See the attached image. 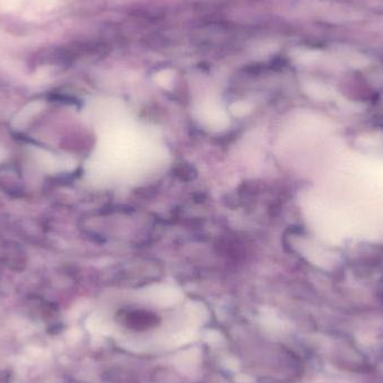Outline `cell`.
I'll return each instance as SVG.
<instances>
[{
	"label": "cell",
	"instance_id": "3957f363",
	"mask_svg": "<svg viewBox=\"0 0 383 383\" xmlns=\"http://www.w3.org/2000/svg\"><path fill=\"white\" fill-rule=\"evenodd\" d=\"M4 157H5V152H4V150L0 148V161H1Z\"/></svg>",
	"mask_w": 383,
	"mask_h": 383
},
{
	"label": "cell",
	"instance_id": "7a4b0ae2",
	"mask_svg": "<svg viewBox=\"0 0 383 383\" xmlns=\"http://www.w3.org/2000/svg\"><path fill=\"white\" fill-rule=\"evenodd\" d=\"M171 74L169 72H162V73L158 74V81L164 82V83H167L171 79Z\"/></svg>",
	"mask_w": 383,
	"mask_h": 383
},
{
	"label": "cell",
	"instance_id": "6da1fadb",
	"mask_svg": "<svg viewBox=\"0 0 383 383\" xmlns=\"http://www.w3.org/2000/svg\"><path fill=\"white\" fill-rule=\"evenodd\" d=\"M36 112H37L36 104H30V106H28L22 114H19L18 116L15 118V126H16V127H22V126H24L28 121H30V118L33 117Z\"/></svg>",
	"mask_w": 383,
	"mask_h": 383
}]
</instances>
